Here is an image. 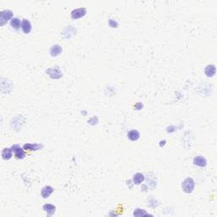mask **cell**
Returning a JSON list of instances; mask_svg holds the SVG:
<instances>
[{"label": "cell", "mask_w": 217, "mask_h": 217, "mask_svg": "<svg viewBox=\"0 0 217 217\" xmlns=\"http://www.w3.org/2000/svg\"><path fill=\"white\" fill-rule=\"evenodd\" d=\"M11 149L13 152H15V158L16 159H21L25 158V156H26V153H25V151H24L23 149L19 146V145L15 144V145L12 146Z\"/></svg>", "instance_id": "3"}, {"label": "cell", "mask_w": 217, "mask_h": 217, "mask_svg": "<svg viewBox=\"0 0 217 217\" xmlns=\"http://www.w3.org/2000/svg\"><path fill=\"white\" fill-rule=\"evenodd\" d=\"M216 66L213 65H207L205 68V75L208 77H212V76H214L215 74H216Z\"/></svg>", "instance_id": "9"}, {"label": "cell", "mask_w": 217, "mask_h": 217, "mask_svg": "<svg viewBox=\"0 0 217 217\" xmlns=\"http://www.w3.org/2000/svg\"><path fill=\"white\" fill-rule=\"evenodd\" d=\"M182 190L187 193V194H191L193 191H194V188H195V182L192 179V178H187L185 179L183 182H182Z\"/></svg>", "instance_id": "1"}, {"label": "cell", "mask_w": 217, "mask_h": 217, "mask_svg": "<svg viewBox=\"0 0 217 217\" xmlns=\"http://www.w3.org/2000/svg\"><path fill=\"white\" fill-rule=\"evenodd\" d=\"M12 155H13V151H12L11 148H4V150L2 151V157L5 160L11 159Z\"/></svg>", "instance_id": "10"}, {"label": "cell", "mask_w": 217, "mask_h": 217, "mask_svg": "<svg viewBox=\"0 0 217 217\" xmlns=\"http://www.w3.org/2000/svg\"><path fill=\"white\" fill-rule=\"evenodd\" d=\"M42 146L40 144H31V143H27V144H25L24 145V149L26 150H30V151H36V150H38Z\"/></svg>", "instance_id": "15"}, {"label": "cell", "mask_w": 217, "mask_h": 217, "mask_svg": "<svg viewBox=\"0 0 217 217\" xmlns=\"http://www.w3.org/2000/svg\"><path fill=\"white\" fill-rule=\"evenodd\" d=\"M127 137L131 141H137L140 137V133L137 130H132L127 133Z\"/></svg>", "instance_id": "7"}, {"label": "cell", "mask_w": 217, "mask_h": 217, "mask_svg": "<svg viewBox=\"0 0 217 217\" xmlns=\"http://www.w3.org/2000/svg\"><path fill=\"white\" fill-rule=\"evenodd\" d=\"M55 206L53 205H45L43 206V210L45 212H47V214L48 216H52L53 213L55 212Z\"/></svg>", "instance_id": "14"}, {"label": "cell", "mask_w": 217, "mask_h": 217, "mask_svg": "<svg viewBox=\"0 0 217 217\" xmlns=\"http://www.w3.org/2000/svg\"><path fill=\"white\" fill-rule=\"evenodd\" d=\"M146 215H148V213L144 210L137 209L134 212V216H146Z\"/></svg>", "instance_id": "16"}, {"label": "cell", "mask_w": 217, "mask_h": 217, "mask_svg": "<svg viewBox=\"0 0 217 217\" xmlns=\"http://www.w3.org/2000/svg\"><path fill=\"white\" fill-rule=\"evenodd\" d=\"M109 25H110L111 27H113V28H115V27L118 26L117 22L115 21L114 20H109Z\"/></svg>", "instance_id": "17"}, {"label": "cell", "mask_w": 217, "mask_h": 217, "mask_svg": "<svg viewBox=\"0 0 217 217\" xmlns=\"http://www.w3.org/2000/svg\"><path fill=\"white\" fill-rule=\"evenodd\" d=\"M61 52H62V47H60L59 45H53V47H51V49H50V53H51V55L53 57L59 55Z\"/></svg>", "instance_id": "11"}, {"label": "cell", "mask_w": 217, "mask_h": 217, "mask_svg": "<svg viewBox=\"0 0 217 217\" xmlns=\"http://www.w3.org/2000/svg\"><path fill=\"white\" fill-rule=\"evenodd\" d=\"M13 12L11 10H4V11L1 12V15H0V25L1 26H4V24L9 20H12L13 19Z\"/></svg>", "instance_id": "2"}, {"label": "cell", "mask_w": 217, "mask_h": 217, "mask_svg": "<svg viewBox=\"0 0 217 217\" xmlns=\"http://www.w3.org/2000/svg\"><path fill=\"white\" fill-rule=\"evenodd\" d=\"M53 188L50 186H46L44 188H42V197L44 198V199H47L48 198L51 194H53Z\"/></svg>", "instance_id": "8"}, {"label": "cell", "mask_w": 217, "mask_h": 217, "mask_svg": "<svg viewBox=\"0 0 217 217\" xmlns=\"http://www.w3.org/2000/svg\"><path fill=\"white\" fill-rule=\"evenodd\" d=\"M194 164L197 166H199V167H205L207 164V161H206L205 158L199 155V156H196L194 159Z\"/></svg>", "instance_id": "5"}, {"label": "cell", "mask_w": 217, "mask_h": 217, "mask_svg": "<svg viewBox=\"0 0 217 217\" xmlns=\"http://www.w3.org/2000/svg\"><path fill=\"white\" fill-rule=\"evenodd\" d=\"M144 181V176L142 173H136L133 176V182L136 185H140Z\"/></svg>", "instance_id": "12"}, {"label": "cell", "mask_w": 217, "mask_h": 217, "mask_svg": "<svg viewBox=\"0 0 217 217\" xmlns=\"http://www.w3.org/2000/svg\"><path fill=\"white\" fill-rule=\"evenodd\" d=\"M87 14V9L84 8H79V9H76L73 11L71 12V18L76 20L79 18L83 17L85 15Z\"/></svg>", "instance_id": "4"}, {"label": "cell", "mask_w": 217, "mask_h": 217, "mask_svg": "<svg viewBox=\"0 0 217 217\" xmlns=\"http://www.w3.org/2000/svg\"><path fill=\"white\" fill-rule=\"evenodd\" d=\"M21 30L23 31L24 33L28 34L31 31V24L28 20H22V24H21Z\"/></svg>", "instance_id": "6"}, {"label": "cell", "mask_w": 217, "mask_h": 217, "mask_svg": "<svg viewBox=\"0 0 217 217\" xmlns=\"http://www.w3.org/2000/svg\"><path fill=\"white\" fill-rule=\"evenodd\" d=\"M21 24L22 22L20 21V20L19 18H13L10 20V25L14 29L18 30L21 27Z\"/></svg>", "instance_id": "13"}]
</instances>
